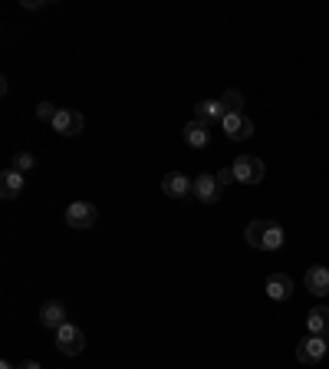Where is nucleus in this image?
Instances as JSON below:
<instances>
[{
  "mask_svg": "<svg viewBox=\"0 0 329 369\" xmlns=\"http://www.w3.org/2000/svg\"><path fill=\"white\" fill-rule=\"evenodd\" d=\"M56 116H60V109H56L53 103H40V106H36V119H40V122H50V126H53Z\"/></svg>",
  "mask_w": 329,
  "mask_h": 369,
  "instance_id": "19",
  "label": "nucleus"
},
{
  "mask_svg": "<svg viewBox=\"0 0 329 369\" xmlns=\"http://www.w3.org/2000/svg\"><path fill=\"white\" fill-rule=\"evenodd\" d=\"M221 106H224V112H241V106H244V96L237 93V89H227V93L221 96Z\"/></svg>",
  "mask_w": 329,
  "mask_h": 369,
  "instance_id": "17",
  "label": "nucleus"
},
{
  "mask_svg": "<svg viewBox=\"0 0 329 369\" xmlns=\"http://www.w3.org/2000/svg\"><path fill=\"white\" fill-rule=\"evenodd\" d=\"M20 369H43V366H40L36 360H26V363H20Z\"/></svg>",
  "mask_w": 329,
  "mask_h": 369,
  "instance_id": "21",
  "label": "nucleus"
},
{
  "mask_svg": "<svg viewBox=\"0 0 329 369\" xmlns=\"http://www.w3.org/2000/svg\"><path fill=\"white\" fill-rule=\"evenodd\" d=\"M221 185H217V178L214 175H198L194 178V195L204 201V205H214V201H221Z\"/></svg>",
  "mask_w": 329,
  "mask_h": 369,
  "instance_id": "10",
  "label": "nucleus"
},
{
  "mask_svg": "<svg viewBox=\"0 0 329 369\" xmlns=\"http://www.w3.org/2000/svg\"><path fill=\"white\" fill-rule=\"evenodd\" d=\"M214 178H217V185H221V188H224V185H231V181H237L234 178V168H221Z\"/></svg>",
  "mask_w": 329,
  "mask_h": 369,
  "instance_id": "20",
  "label": "nucleus"
},
{
  "mask_svg": "<svg viewBox=\"0 0 329 369\" xmlns=\"http://www.w3.org/2000/svg\"><path fill=\"white\" fill-rule=\"evenodd\" d=\"M326 340H323V336H306V340H300V343H296V360L303 363V366H313V363H320L323 356H326Z\"/></svg>",
  "mask_w": 329,
  "mask_h": 369,
  "instance_id": "4",
  "label": "nucleus"
},
{
  "mask_svg": "<svg viewBox=\"0 0 329 369\" xmlns=\"http://www.w3.org/2000/svg\"><path fill=\"white\" fill-rule=\"evenodd\" d=\"M224 116L227 112H224V106H221V99H201V103L194 106V119L204 122V126H208V122H221Z\"/></svg>",
  "mask_w": 329,
  "mask_h": 369,
  "instance_id": "12",
  "label": "nucleus"
},
{
  "mask_svg": "<svg viewBox=\"0 0 329 369\" xmlns=\"http://www.w3.org/2000/svg\"><path fill=\"white\" fill-rule=\"evenodd\" d=\"M184 142H188L191 148H204L208 146V138H211V132H208V126L204 122H198V119H191L188 126H184Z\"/></svg>",
  "mask_w": 329,
  "mask_h": 369,
  "instance_id": "13",
  "label": "nucleus"
},
{
  "mask_svg": "<svg viewBox=\"0 0 329 369\" xmlns=\"http://www.w3.org/2000/svg\"><path fill=\"white\" fill-rule=\"evenodd\" d=\"M83 126H86L83 112H73V109H60V116L53 119V132H60V136H79Z\"/></svg>",
  "mask_w": 329,
  "mask_h": 369,
  "instance_id": "7",
  "label": "nucleus"
},
{
  "mask_svg": "<svg viewBox=\"0 0 329 369\" xmlns=\"http://www.w3.org/2000/svg\"><path fill=\"white\" fill-rule=\"evenodd\" d=\"M306 330L313 336H326L329 333V307H313L306 313Z\"/></svg>",
  "mask_w": 329,
  "mask_h": 369,
  "instance_id": "14",
  "label": "nucleus"
},
{
  "mask_svg": "<svg viewBox=\"0 0 329 369\" xmlns=\"http://www.w3.org/2000/svg\"><path fill=\"white\" fill-rule=\"evenodd\" d=\"M221 126H224L227 138H234V142H247L254 136V122L244 112H227L224 119H221Z\"/></svg>",
  "mask_w": 329,
  "mask_h": 369,
  "instance_id": "5",
  "label": "nucleus"
},
{
  "mask_svg": "<svg viewBox=\"0 0 329 369\" xmlns=\"http://www.w3.org/2000/svg\"><path fill=\"white\" fill-rule=\"evenodd\" d=\"M231 168H234V178L241 181V185H257V181L263 178V172H267L257 155H241Z\"/></svg>",
  "mask_w": 329,
  "mask_h": 369,
  "instance_id": "3",
  "label": "nucleus"
},
{
  "mask_svg": "<svg viewBox=\"0 0 329 369\" xmlns=\"http://www.w3.org/2000/svg\"><path fill=\"white\" fill-rule=\"evenodd\" d=\"M0 369H20V366H10V363L4 360V363H0Z\"/></svg>",
  "mask_w": 329,
  "mask_h": 369,
  "instance_id": "22",
  "label": "nucleus"
},
{
  "mask_svg": "<svg viewBox=\"0 0 329 369\" xmlns=\"http://www.w3.org/2000/svg\"><path fill=\"white\" fill-rule=\"evenodd\" d=\"M20 191H24V175L14 172V168H7V172L0 175V195L7 198V201H14Z\"/></svg>",
  "mask_w": 329,
  "mask_h": 369,
  "instance_id": "15",
  "label": "nucleus"
},
{
  "mask_svg": "<svg viewBox=\"0 0 329 369\" xmlns=\"http://www.w3.org/2000/svg\"><path fill=\"white\" fill-rule=\"evenodd\" d=\"M306 290L316 293V297H326L329 293V267L316 264L306 271Z\"/></svg>",
  "mask_w": 329,
  "mask_h": 369,
  "instance_id": "11",
  "label": "nucleus"
},
{
  "mask_svg": "<svg viewBox=\"0 0 329 369\" xmlns=\"http://www.w3.org/2000/svg\"><path fill=\"white\" fill-rule=\"evenodd\" d=\"M33 165H36V158L30 152H17V155H14V172L24 175L26 168H33Z\"/></svg>",
  "mask_w": 329,
  "mask_h": 369,
  "instance_id": "18",
  "label": "nucleus"
},
{
  "mask_svg": "<svg viewBox=\"0 0 329 369\" xmlns=\"http://www.w3.org/2000/svg\"><path fill=\"white\" fill-rule=\"evenodd\" d=\"M56 346H60V353H66V356H79V353L86 350V333H83L79 326L66 323L56 330Z\"/></svg>",
  "mask_w": 329,
  "mask_h": 369,
  "instance_id": "2",
  "label": "nucleus"
},
{
  "mask_svg": "<svg viewBox=\"0 0 329 369\" xmlns=\"http://www.w3.org/2000/svg\"><path fill=\"white\" fill-rule=\"evenodd\" d=\"M267 293L273 297V300H286L290 293H293V280L286 274H270L267 277Z\"/></svg>",
  "mask_w": 329,
  "mask_h": 369,
  "instance_id": "16",
  "label": "nucleus"
},
{
  "mask_svg": "<svg viewBox=\"0 0 329 369\" xmlns=\"http://www.w3.org/2000/svg\"><path fill=\"white\" fill-rule=\"evenodd\" d=\"M244 238H247V244H251V248H257V251H277V248H283V228H280L277 221H263V218H257V221L247 224Z\"/></svg>",
  "mask_w": 329,
  "mask_h": 369,
  "instance_id": "1",
  "label": "nucleus"
},
{
  "mask_svg": "<svg viewBox=\"0 0 329 369\" xmlns=\"http://www.w3.org/2000/svg\"><path fill=\"white\" fill-rule=\"evenodd\" d=\"M40 323L46 326V330H60V326H66L70 320H66V307H63L60 300H46L43 307H40Z\"/></svg>",
  "mask_w": 329,
  "mask_h": 369,
  "instance_id": "9",
  "label": "nucleus"
},
{
  "mask_svg": "<svg viewBox=\"0 0 329 369\" xmlns=\"http://www.w3.org/2000/svg\"><path fill=\"white\" fill-rule=\"evenodd\" d=\"M162 191L168 198H184V195H191V191H194V181H191L188 175H182V172H168L162 178Z\"/></svg>",
  "mask_w": 329,
  "mask_h": 369,
  "instance_id": "8",
  "label": "nucleus"
},
{
  "mask_svg": "<svg viewBox=\"0 0 329 369\" xmlns=\"http://www.w3.org/2000/svg\"><path fill=\"white\" fill-rule=\"evenodd\" d=\"M323 340H326V350H329V333H326V336H323Z\"/></svg>",
  "mask_w": 329,
  "mask_h": 369,
  "instance_id": "23",
  "label": "nucleus"
},
{
  "mask_svg": "<svg viewBox=\"0 0 329 369\" xmlns=\"http://www.w3.org/2000/svg\"><path fill=\"white\" fill-rule=\"evenodd\" d=\"M95 218H99V211H95V205H89V201H73V205L66 208V224H70V228H93Z\"/></svg>",
  "mask_w": 329,
  "mask_h": 369,
  "instance_id": "6",
  "label": "nucleus"
}]
</instances>
